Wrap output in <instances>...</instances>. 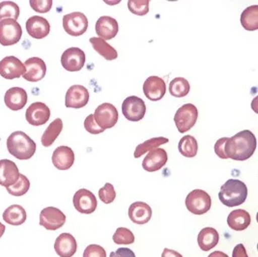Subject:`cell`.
Wrapping results in <instances>:
<instances>
[{
    "label": "cell",
    "mask_w": 258,
    "mask_h": 257,
    "mask_svg": "<svg viewBox=\"0 0 258 257\" xmlns=\"http://www.w3.org/2000/svg\"><path fill=\"white\" fill-rule=\"evenodd\" d=\"M257 141L255 136L248 130H244L228 138L225 142L224 151L227 159L235 161H246L256 150Z\"/></svg>",
    "instance_id": "6da1fadb"
},
{
    "label": "cell",
    "mask_w": 258,
    "mask_h": 257,
    "mask_svg": "<svg viewBox=\"0 0 258 257\" xmlns=\"http://www.w3.org/2000/svg\"><path fill=\"white\" fill-rule=\"evenodd\" d=\"M9 153L18 160H29L36 152V143L25 133L17 131L11 134L7 140Z\"/></svg>",
    "instance_id": "7a4b0ae2"
},
{
    "label": "cell",
    "mask_w": 258,
    "mask_h": 257,
    "mask_svg": "<svg viewBox=\"0 0 258 257\" xmlns=\"http://www.w3.org/2000/svg\"><path fill=\"white\" fill-rule=\"evenodd\" d=\"M247 197L246 184L238 179H229L223 184L219 192V199L227 207H236L243 204Z\"/></svg>",
    "instance_id": "3957f363"
},
{
    "label": "cell",
    "mask_w": 258,
    "mask_h": 257,
    "mask_svg": "<svg viewBox=\"0 0 258 257\" xmlns=\"http://www.w3.org/2000/svg\"><path fill=\"white\" fill-rule=\"evenodd\" d=\"M199 118V110L192 104H186L179 107L174 116V122L178 131L184 134L192 128Z\"/></svg>",
    "instance_id": "277c9868"
},
{
    "label": "cell",
    "mask_w": 258,
    "mask_h": 257,
    "mask_svg": "<svg viewBox=\"0 0 258 257\" xmlns=\"http://www.w3.org/2000/svg\"><path fill=\"white\" fill-rule=\"evenodd\" d=\"M23 35L21 24L11 19L0 21V44L2 46H13L20 42Z\"/></svg>",
    "instance_id": "5b68a950"
},
{
    "label": "cell",
    "mask_w": 258,
    "mask_h": 257,
    "mask_svg": "<svg viewBox=\"0 0 258 257\" xmlns=\"http://www.w3.org/2000/svg\"><path fill=\"white\" fill-rule=\"evenodd\" d=\"M211 197L202 189L191 190L186 199V207L188 212L195 215H203L210 210Z\"/></svg>",
    "instance_id": "8992f818"
},
{
    "label": "cell",
    "mask_w": 258,
    "mask_h": 257,
    "mask_svg": "<svg viewBox=\"0 0 258 257\" xmlns=\"http://www.w3.org/2000/svg\"><path fill=\"white\" fill-rule=\"evenodd\" d=\"M63 27L69 35L78 37L86 32L88 28V20L81 12H74L63 17Z\"/></svg>",
    "instance_id": "52a82bcc"
},
{
    "label": "cell",
    "mask_w": 258,
    "mask_h": 257,
    "mask_svg": "<svg viewBox=\"0 0 258 257\" xmlns=\"http://www.w3.org/2000/svg\"><path fill=\"white\" fill-rule=\"evenodd\" d=\"M122 112L129 121L138 122L145 116L146 105L141 98L137 96H130L124 100L122 104Z\"/></svg>",
    "instance_id": "ba28073f"
},
{
    "label": "cell",
    "mask_w": 258,
    "mask_h": 257,
    "mask_svg": "<svg viewBox=\"0 0 258 257\" xmlns=\"http://www.w3.org/2000/svg\"><path fill=\"white\" fill-rule=\"evenodd\" d=\"M96 123L104 130L112 128L118 121L117 108L109 103L99 105L94 112Z\"/></svg>",
    "instance_id": "9c48e42d"
},
{
    "label": "cell",
    "mask_w": 258,
    "mask_h": 257,
    "mask_svg": "<svg viewBox=\"0 0 258 257\" xmlns=\"http://www.w3.org/2000/svg\"><path fill=\"white\" fill-rule=\"evenodd\" d=\"M65 222V214L55 207H47L40 213V225L47 230H57Z\"/></svg>",
    "instance_id": "30bf717a"
},
{
    "label": "cell",
    "mask_w": 258,
    "mask_h": 257,
    "mask_svg": "<svg viewBox=\"0 0 258 257\" xmlns=\"http://www.w3.org/2000/svg\"><path fill=\"white\" fill-rule=\"evenodd\" d=\"M85 53L79 47H70L66 49L61 56V64L68 72H79L85 64Z\"/></svg>",
    "instance_id": "8fae6325"
},
{
    "label": "cell",
    "mask_w": 258,
    "mask_h": 257,
    "mask_svg": "<svg viewBox=\"0 0 258 257\" xmlns=\"http://www.w3.org/2000/svg\"><path fill=\"white\" fill-rule=\"evenodd\" d=\"M73 203L76 210L82 214H92L98 205L94 194L86 188H81L75 194Z\"/></svg>",
    "instance_id": "7c38bea8"
},
{
    "label": "cell",
    "mask_w": 258,
    "mask_h": 257,
    "mask_svg": "<svg viewBox=\"0 0 258 257\" xmlns=\"http://www.w3.org/2000/svg\"><path fill=\"white\" fill-rule=\"evenodd\" d=\"M25 73L24 64L15 56H6L0 61V76L6 80H15Z\"/></svg>",
    "instance_id": "4fadbf2b"
},
{
    "label": "cell",
    "mask_w": 258,
    "mask_h": 257,
    "mask_svg": "<svg viewBox=\"0 0 258 257\" xmlns=\"http://www.w3.org/2000/svg\"><path fill=\"white\" fill-rule=\"evenodd\" d=\"M25 73L23 75L25 81L37 82L42 81L47 73V65L43 59L31 57L24 62Z\"/></svg>",
    "instance_id": "5bb4252c"
},
{
    "label": "cell",
    "mask_w": 258,
    "mask_h": 257,
    "mask_svg": "<svg viewBox=\"0 0 258 257\" xmlns=\"http://www.w3.org/2000/svg\"><path fill=\"white\" fill-rule=\"evenodd\" d=\"M50 117V110L46 104L35 102L26 109L25 118L27 122L32 126L45 125Z\"/></svg>",
    "instance_id": "9a60e30c"
},
{
    "label": "cell",
    "mask_w": 258,
    "mask_h": 257,
    "mask_svg": "<svg viewBox=\"0 0 258 257\" xmlns=\"http://www.w3.org/2000/svg\"><path fill=\"white\" fill-rule=\"evenodd\" d=\"M166 92V84L163 79L152 76L149 77L143 84V93L147 99L156 102L164 98Z\"/></svg>",
    "instance_id": "2e32d148"
},
{
    "label": "cell",
    "mask_w": 258,
    "mask_h": 257,
    "mask_svg": "<svg viewBox=\"0 0 258 257\" xmlns=\"http://www.w3.org/2000/svg\"><path fill=\"white\" fill-rule=\"evenodd\" d=\"M89 102V92L82 85H73L65 97V105L72 108H82Z\"/></svg>",
    "instance_id": "e0dca14e"
},
{
    "label": "cell",
    "mask_w": 258,
    "mask_h": 257,
    "mask_svg": "<svg viewBox=\"0 0 258 257\" xmlns=\"http://www.w3.org/2000/svg\"><path fill=\"white\" fill-rule=\"evenodd\" d=\"M26 31L34 39H44L50 31V25L45 18L40 16H33L26 22Z\"/></svg>",
    "instance_id": "ac0fdd59"
},
{
    "label": "cell",
    "mask_w": 258,
    "mask_h": 257,
    "mask_svg": "<svg viewBox=\"0 0 258 257\" xmlns=\"http://www.w3.org/2000/svg\"><path fill=\"white\" fill-rule=\"evenodd\" d=\"M167 153L164 149L157 148L148 152L142 162V167L148 172H155L163 168L167 162Z\"/></svg>",
    "instance_id": "d6986e66"
},
{
    "label": "cell",
    "mask_w": 258,
    "mask_h": 257,
    "mask_svg": "<svg viewBox=\"0 0 258 257\" xmlns=\"http://www.w3.org/2000/svg\"><path fill=\"white\" fill-rule=\"evenodd\" d=\"M27 93L24 88L12 87L6 91L4 96V103L6 106L13 111L23 109L27 104Z\"/></svg>",
    "instance_id": "ffe728a7"
},
{
    "label": "cell",
    "mask_w": 258,
    "mask_h": 257,
    "mask_svg": "<svg viewBox=\"0 0 258 257\" xmlns=\"http://www.w3.org/2000/svg\"><path fill=\"white\" fill-rule=\"evenodd\" d=\"M20 178V171L13 161L0 160V185L3 187H11Z\"/></svg>",
    "instance_id": "44dd1931"
},
{
    "label": "cell",
    "mask_w": 258,
    "mask_h": 257,
    "mask_svg": "<svg viewBox=\"0 0 258 257\" xmlns=\"http://www.w3.org/2000/svg\"><path fill=\"white\" fill-rule=\"evenodd\" d=\"M96 33L103 40H110L117 35L119 26L117 21L111 17L103 16L96 23Z\"/></svg>",
    "instance_id": "7402d4cb"
},
{
    "label": "cell",
    "mask_w": 258,
    "mask_h": 257,
    "mask_svg": "<svg viewBox=\"0 0 258 257\" xmlns=\"http://www.w3.org/2000/svg\"><path fill=\"white\" fill-rule=\"evenodd\" d=\"M54 249L60 257L74 256L78 249V243L70 233L60 234L55 240Z\"/></svg>",
    "instance_id": "603a6c76"
},
{
    "label": "cell",
    "mask_w": 258,
    "mask_h": 257,
    "mask_svg": "<svg viewBox=\"0 0 258 257\" xmlns=\"http://www.w3.org/2000/svg\"><path fill=\"white\" fill-rule=\"evenodd\" d=\"M75 163V153L68 146H59L52 154V164L59 170H68Z\"/></svg>",
    "instance_id": "cb8c5ba5"
},
{
    "label": "cell",
    "mask_w": 258,
    "mask_h": 257,
    "mask_svg": "<svg viewBox=\"0 0 258 257\" xmlns=\"http://www.w3.org/2000/svg\"><path fill=\"white\" fill-rule=\"evenodd\" d=\"M130 220L137 224H145L149 222L152 218V209L145 202H134L130 206Z\"/></svg>",
    "instance_id": "d4e9b609"
},
{
    "label": "cell",
    "mask_w": 258,
    "mask_h": 257,
    "mask_svg": "<svg viewBox=\"0 0 258 257\" xmlns=\"http://www.w3.org/2000/svg\"><path fill=\"white\" fill-rule=\"evenodd\" d=\"M250 215L248 214V212L243 209L232 211L227 217L228 226L236 231L245 230L250 224Z\"/></svg>",
    "instance_id": "484cf974"
},
{
    "label": "cell",
    "mask_w": 258,
    "mask_h": 257,
    "mask_svg": "<svg viewBox=\"0 0 258 257\" xmlns=\"http://www.w3.org/2000/svg\"><path fill=\"white\" fill-rule=\"evenodd\" d=\"M220 235L213 227H205L198 236V243L203 251H209L219 243Z\"/></svg>",
    "instance_id": "4316f807"
},
{
    "label": "cell",
    "mask_w": 258,
    "mask_h": 257,
    "mask_svg": "<svg viewBox=\"0 0 258 257\" xmlns=\"http://www.w3.org/2000/svg\"><path fill=\"white\" fill-rule=\"evenodd\" d=\"M2 217L4 222L8 224L18 226L22 225L26 221V211L21 205L14 204L4 211Z\"/></svg>",
    "instance_id": "83f0119b"
},
{
    "label": "cell",
    "mask_w": 258,
    "mask_h": 257,
    "mask_svg": "<svg viewBox=\"0 0 258 257\" xmlns=\"http://www.w3.org/2000/svg\"><path fill=\"white\" fill-rule=\"evenodd\" d=\"M89 42L91 43L92 47L95 50L106 60H114L118 57L117 50L109 44H107L105 40L99 37H92L90 38Z\"/></svg>",
    "instance_id": "f1b7e54d"
},
{
    "label": "cell",
    "mask_w": 258,
    "mask_h": 257,
    "mask_svg": "<svg viewBox=\"0 0 258 257\" xmlns=\"http://www.w3.org/2000/svg\"><path fill=\"white\" fill-rule=\"evenodd\" d=\"M241 24L247 31L258 29V5H251L246 8L241 15Z\"/></svg>",
    "instance_id": "f546056e"
},
{
    "label": "cell",
    "mask_w": 258,
    "mask_h": 257,
    "mask_svg": "<svg viewBox=\"0 0 258 257\" xmlns=\"http://www.w3.org/2000/svg\"><path fill=\"white\" fill-rule=\"evenodd\" d=\"M62 128H63V122L60 118L52 121L42 136L41 141L43 146L45 147L51 146L54 143L55 140L58 138L59 135L61 134Z\"/></svg>",
    "instance_id": "4dcf8cb0"
},
{
    "label": "cell",
    "mask_w": 258,
    "mask_h": 257,
    "mask_svg": "<svg viewBox=\"0 0 258 257\" xmlns=\"http://www.w3.org/2000/svg\"><path fill=\"white\" fill-rule=\"evenodd\" d=\"M178 150L186 158H195L198 154L199 144L192 136L183 137L178 144Z\"/></svg>",
    "instance_id": "1f68e13d"
},
{
    "label": "cell",
    "mask_w": 258,
    "mask_h": 257,
    "mask_svg": "<svg viewBox=\"0 0 258 257\" xmlns=\"http://www.w3.org/2000/svg\"><path fill=\"white\" fill-rule=\"evenodd\" d=\"M168 139L163 138V137H159V138H154L149 141H144L143 143H141L140 145L137 146L134 157L136 159L141 158L144 154L150 152L154 149H157L158 147H160L161 145H164L165 143L168 142Z\"/></svg>",
    "instance_id": "d6a6232c"
},
{
    "label": "cell",
    "mask_w": 258,
    "mask_h": 257,
    "mask_svg": "<svg viewBox=\"0 0 258 257\" xmlns=\"http://www.w3.org/2000/svg\"><path fill=\"white\" fill-rule=\"evenodd\" d=\"M169 93L176 98H183L188 95L190 85L184 78H175L169 83Z\"/></svg>",
    "instance_id": "836d02e7"
},
{
    "label": "cell",
    "mask_w": 258,
    "mask_h": 257,
    "mask_svg": "<svg viewBox=\"0 0 258 257\" xmlns=\"http://www.w3.org/2000/svg\"><path fill=\"white\" fill-rule=\"evenodd\" d=\"M20 17V7L13 1H3L0 3V21L11 19L17 21Z\"/></svg>",
    "instance_id": "e575fe53"
},
{
    "label": "cell",
    "mask_w": 258,
    "mask_h": 257,
    "mask_svg": "<svg viewBox=\"0 0 258 257\" xmlns=\"http://www.w3.org/2000/svg\"><path fill=\"white\" fill-rule=\"evenodd\" d=\"M7 191L13 197H23L30 188V182L24 174H20L19 180L11 187H6Z\"/></svg>",
    "instance_id": "d590c367"
},
{
    "label": "cell",
    "mask_w": 258,
    "mask_h": 257,
    "mask_svg": "<svg viewBox=\"0 0 258 257\" xmlns=\"http://www.w3.org/2000/svg\"><path fill=\"white\" fill-rule=\"evenodd\" d=\"M112 240L117 245H131L135 242V235L126 227H119L113 234Z\"/></svg>",
    "instance_id": "8d00e7d4"
},
{
    "label": "cell",
    "mask_w": 258,
    "mask_h": 257,
    "mask_svg": "<svg viewBox=\"0 0 258 257\" xmlns=\"http://www.w3.org/2000/svg\"><path fill=\"white\" fill-rule=\"evenodd\" d=\"M128 8L137 16H144L149 12V0H129Z\"/></svg>",
    "instance_id": "74e56055"
},
{
    "label": "cell",
    "mask_w": 258,
    "mask_h": 257,
    "mask_svg": "<svg viewBox=\"0 0 258 257\" xmlns=\"http://www.w3.org/2000/svg\"><path fill=\"white\" fill-rule=\"evenodd\" d=\"M99 198L105 204H110L116 199V191L110 183H106L102 188L99 189Z\"/></svg>",
    "instance_id": "f35d334b"
},
{
    "label": "cell",
    "mask_w": 258,
    "mask_h": 257,
    "mask_svg": "<svg viewBox=\"0 0 258 257\" xmlns=\"http://www.w3.org/2000/svg\"><path fill=\"white\" fill-rule=\"evenodd\" d=\"M31 8L35 12L47 13L50 11L52 7V0H30L29 1Z\"/></svg>",
    "instance_id": "ab89813d"
},
{
    "label": "cell",
    "mask_w": 258,
    "mask_h": 257,
    "mask_svg": "<svg viewBox=\"0 0 258 257\" xmlns=\"http://www.w3.org/2000/svg\"><path fill=\"white\" fill-rule=\"evenodd\" d=\"M84 128L91 135H99L105 131L104 128L99 127L96 123L94 114H90L86 117V119L84 120Z\"/></svg>",
    "instance_id": "60d3db41"
},
{
    "label": "cell",
    "mask_w": 258,
    "mask_h": 257,
    "mask_svg": "<svg viewBox=\"0 0 258 257\" xmlns=\"http://www.w3.org/2000/svg\"><path fill=\"white\" fill-rule=\"evenodd\" d=\"M83 257H106V252L101 245H89L84 249Z\"/></svg>",
    "instance_id": "b9f144b4"
},
{
    "label": "cell",
    "mask_w": 258,
    "mask_h": 257,
    "mask_svg": "<svg viewBox=\"0 0 258 257\" xmlns=\"http://www.w3.org/2000/svg\"><path fill=\"white\" fill-rule=\"evenodd\" d=\"M228 140V138H222L219 141L216 142L215 144V153L221 158V159H227L225 151H224V146H225V142Z\"/></svg>",
    "instance_id": "7bdbcfd3"
},
{
    "label": "cell",
    "mask_w": 258,
    "mask_h": 257,
    "mask_svg": "<svg viewBox=\"0 0 258 257\" xmlns=\"http://www.w3.org/2000/svg\"><path fill=\"white\" fill-rule=\"evenodd\" d=\"M109 257H136V254L128 247H120L116 251L110 252Z\"/></svg>",
    "instance_id": "ee69618b"
},
{
    "label": "cell",
    "mask_w": 258,
    "mask_h": 257,
    "mask_svg": "<svg viewBox=\"0 0 258 257\" xmlns=\"http://www.w3.org/2000/svg\"><path fill=\"white\" fill-rule=\"evenodd\" d=\"M232 257H248L246 248L243 244L235 245L234 249L232 251Z\"/></svg>",
    "instance_id": "f6af8a7d"
},
{
    "label": "cell",
    "mask_w": 258,
    "mask_h": 257,
    "mask_svg": "<svg viewBox=\"0 0 258 257\" xmlns=\"http://www.w3.org/2000/svg\"><path fill=\"white\" fill-rule=\"evenodd\" d=\"M162 257H183L182 254H180L179 252H177L173 249H169V248H164L163 251Z\"/></svg>",
    "instance_id": "bcb514c9"
},
{
    "label": "cell",
    "mask_w": 258,
    "mask_h": 257,
    "mask_svg": "<svg viewBox=\"0 0 258 257\" xmlns=\"http://www.w3.org/2000/svg\"><path fill=\"white\" fill-rule=\"evenodd\" d=\"M208 257H228V255L225 254L223 251L217 250V251H214V252L210 253V255Z\"/></svg>",
    "instance_id": "7dc6e473"
},
{
    "label": "cell",
    "mask_w": 258,
    "mask_h": 257,
    "mask_svg": "<svg viewBox=\"0 0 258 257\" xmlns=\"http://www.w3.org/2000/svg\"><path fill=\"white\" fill-rule=\"evenodd\" d=\"M4 232H5V225L0 222V238L4 235Z\"/></svg>",
    "instance_id": "c3c4849f"
}]
</instances>
